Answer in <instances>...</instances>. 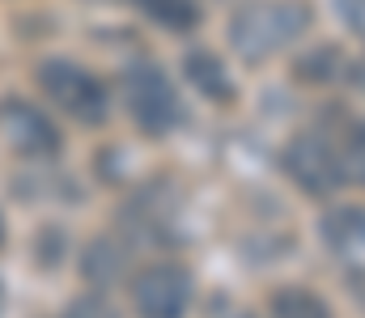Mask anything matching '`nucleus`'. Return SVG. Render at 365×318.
I'll use <instances>...</instances> for the list:
<instances>
[{
  "mask_svg": "<svg viewBox=\"0 0 365 318\" xmlns=\"http://www.w3.org/2000/svg\"><path fill=\"white\" fill-rule=\"evenodd\" d=\"M272 318H331L327 302L310 289H276Z\"/></svg>",
  "mask_w": 365,
  "mask_h": 318,
  "instance_id": "nucleus-9",
  "label": "nucleus"
},
{
  "mask_svg": "<svg viewBox=\"0 0 365 318\" xmlns=\"http://www.w3.org/2000/svg\"><path fill=\"white\" fill-rule=\"evenodd\" d=\"M242 318H251V314H242Z\"/></svg>",
  "mask_w": 365,
  "mask_h": 318,
  "instance_id": "nucleus-16",
  "label": "nucleus"
},
{
  "mask_svg": "<svg viewBox=\"0 0 365 318\" xmlns=\"http://www.w3.org/2000/svg\"><path fill=\"white\" fill-rule=\"evenodd\" d=\"M284 174L306 191V196H327L340 187L344 170H340V153L314 136V132H302L284 144Z\"/></svg>",
  "mask_w": 365,
  "mask_h": 318,
  "instance_id": "nucleus-4",
  "label": "nucleus"
},
{
  "mask_svg": "<svg viewBox=\"0 0 365 318\" xmlns=\"http://www.w3.org/2000/svg\"><path fill=\"white\" fill-rule=\"evenodd\" d=\"M119 272H123V250L110 238L93 242L90 250H86V276L90 280H115Z\"/></svg>",
  "mask_w": 365,
  "mask_h": 318,
  "instance_id": "nucleus-11",
  "label": "nucleus"
},
{
  "mask_svg": "<svg viewBox=\"0 0 365 318\" xmlns=\"http://www.w3.org/2000/svg\"><path fill=\"white\" fill-rule=\"evenodd\" d=\"M38 85H43V94H47L51 102L60 106L64 115H73L77 123L98 127V123L106 119V90H102V81H98L93 73H86V68L68 64V60L43 64V68H38Z\"/></svg>",
  "mask_w": 365,
  "mask_h": 318,
  "instance_id": "nucleus-3",
  "label": "nucleus"
},
{
  "mask_svg": "<svg viewBox=\"0 0 365 318\" xmlns=\"http://www.w3.org/2000/svg\"><path fill=\"white\" fill-rule=\"evenodd\" d=\"M340 17L357 38H365V0H340Z\"/></svg>",
  "mask_w": 365,
  "mask_h": 318,
  "instance_id": "nucleus-14",
  "label": "nucleus"
},
{
  "mask_svg": "<svg viewBox=\"0 0 365 318\" xmlns=\"http://www.w3.org/2000/svg\"><path fill=\"white\" fill-rule=\"evenodd\" d=\"M140 9L166 30H191L200 21V4L195 0H140Z\"/></svg>",
  "mask_w": 365,
  "mask_h": 318,
  "instance_id": "nucleus-10",
  "label": "nucleus"
},
{
  "mask_svg": "<svg viewBox=\"0 0 365 318\" xmlns=\"http://www.w3.org/2000/svg\"><path fill=\"white\" fill-rule=\"evenodd\" d=\"M323 242L336 255H357V250H365V208H357V204L331 208L323 216Z\"/></svg>",
  "mask_w": 365,
  "mask_h": 318,
  "instance_id": "nucleus-7",
  "label": "nucleus"
},
{
  "mask_svg": "<svg viewBox=\"0 0 365 318\" xmlns=\"http://www.w3.org/2000/svg\"><path fill=\"white\" fill-rule=\"evenodd\" d=\"M310 21V9L302 0H251L230 21V43L242 60H268L284 51Z\"/></svg>",
  "mask_w": 365,
  "mask_h": 318,
  "instance_id": "nucleus-1",
  "label": "nucleus"
},
{
  "mask_svg": "<svg viewBox=\"0 0 365 318\" xmlns=\"http://www.w3.org/2000/svg\"><path fill=\"white\" fill-rule=\"evenodd\" d=\"M132 302L140 318H182L191 306V276L179 263H153L132 280Z\"/></svg>",
  "mask_w": 365,
  "mask_h": 318,
  "instance_id": "nucleus-5",
  "label": "nucleus"
},
{
  "mask_svg": "<svg viewBox=\"0 0 365 318\" xmlns=\"http://www.w3.org/2000/svg\"><path fill=\"white\" fill-rule=\"evenodd\" d=\"M340 170H344L349 183H365V123H357L349 132V144L340 153Z\"/></svg>",
  "mask_w": 365,
  "mask_h": 318,
  "instance_id": "nucleus-12",
  "label": "nucleus"
},
{
  "mask_svg": "<svg viewBox=\"0 0 365 318\" xmlns=\"http://www.w3.org/2000/svg\"><path fill=\"white\" fill-rule=\"evenodd\" d=\"M64 318H115V310H110L102 297H81V302H77Z\"/></svg>",
  "mask_w": 365,
  "mask_h": 318,
  "instance_id": "nucleus-15",
  "label": "nucleus"
},
{
  "mask_svg": "<svg viewBox=\"0 0 365 318\" xmlns=\"http://www.w3.org/2000/svg\"><path fill=\"white\" fill-rule=\"evenodd\" d=\"M0 238H4V233H0Z\"/></svg>",
  "mask_w": 365,
  "mask_h": 318,
  "instance_id": "nucleus-17",
  "label": "nucleus"
},
{
  "mask_svg": "<svg viewBox=\"0 0 365 318\" xmlns=\"http://www.w3.org/2000/svg\"><path fill=\"white\" fill-rule=\"evenodd\" d=\"M123 102H128L132 123L145 136H166L179 123V94L166 81V73L153 68V64H132L128 68V77H123Z\"/></svg>",
  "mask_w": 365,
  "mask_h": 318,
  "instance_id": "nucleus-2",
  "label": "nucleus"
},
{
  "mask_svg": "<svg viewBox=\"0 0 365 318\" xmlns=\"http://www.w3.org/2000/svg\"><path fill=\"white\" fill-rule=\"evenodd\" d=\"M0 127H4L9 144L17 153H26V157H51V153H60L56 123L43 110H34L30 102H4L0 106Z\"/></svg>",
  "mask_w": 365,
  "mask_h": 318,
  "instance_id": "nucleus-6",
  "label": "nucleus"
},
{
  "mask_svg": "<svg viewBox=\"0 0 365 318\" xmlns=\"http://www.w3.org/2000/svg\"><path fill=\"white\" fill-rule=\"evenodd\" d=\"M182 73H187V81H191L204 98H212V102H230V98H234V81H230L225 64H221L212 51H191V55L182 60Z\"/></svg>",
  "mask_w": 365,
  "mask_h": 318,
  "instance_id": "nucleus-8",
  "label": "nucleus"
},
{
  "mask_svg": "<svg viewBox=\"0 0 365 318\" xmlns=\"http://www.w3.org/2000/svg\"><path fill=\"white\" fill-rule=\"evenodd\" d=\"M336 64H340V51H336V47H314L310 55L297 60V77H306V81H327V77L336 73Z\"/></svg>",
  "mask_w": 365,
  "mask_h": 318,
  "instance_id": "nucleus-13",
  "label": "nucleus"
}]
</instances>
